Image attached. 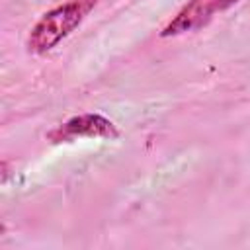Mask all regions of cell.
<instances>
[{"instance_id": "cell-1", "label": "cell", "mask_w": 250, "mask_h": 250, "mask_svg": "<svg viewBox=\"0 0 250 250\" xmlns=\"http://www.w3.org/2000/svg\"><path fill=\"white\" fill-rule=\"evenodd\" d=\"M98 0H66L45 12L27 35V51L43 55L66 39L94 10Z\"/></svg>"}, {"instance_id": "cell-2", "label": "cell", "mask_w": 250, "mask_h": 250, "mask_svg": "<svg viewBox=\"0 0 250 250\" xmlns=\"http://www.w3.org/2000/svg\"><path fill=\"white\" fill-rule=\"evenodd\" d=\"M80 137H90V139H117L119 129L117 125L100 115V113H80L70 117L68 121L61 123L53 131L47 133V139L51 143H70Z\"/></svg>"}, {"instance_id": "cell-3", "label": "cell", "mask_w": 250, "mask_h": 250, "mask_svg": "<svg viewBox=\"0 0 250 250\" xmlns=\"http://www.w3.org/2000/svg\"><path fill=\"white\" fill-rule=\"evenodd\" d=\"M217 10H215L213 0H189L176 14V18L160 31V37H174V35H180V33L199 29L211 20V16Z\"/></svg>"}, {"instance_id": "cell-4", "label": "cell", "mask_w": 250, "mask_h": 250, "mask_svg": "<svg viewBox=\"0 0 250 250\" xmlns=\"http://www.w3.org/2000/svg\"><path fill=\"white\" fill-rule=\"evenodd\" d=\"M238 0H213V4H215V10L217 12H223V10H227V8H230L232 4H236Z\"/></svg>"}]
</instances>
